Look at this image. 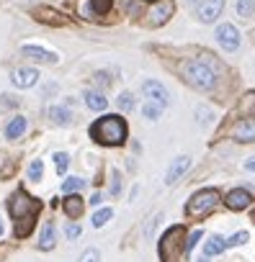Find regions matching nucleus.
Wrapping results in <instances>:
<instances>
[{
  "mask_svg": "<svg viewBox=\"0 0 255 262\" xmlns=\"http://www.w3.org/2000/svg\"><path fill=\"white\" fill-rule=\"evenodd\" d=\"M232 139L234 142H255V121H250V118H242V121H237L234 126H232Z\"/></svg>",
  "mask_w": 255,
  "mask_h": 262,
  "instance_id": "nucleus-8",
  "label": "nucleus"
},
{
  "mask_svg": "<svg viewBox=\"0 0 255 262\" xmlns=\"http://www.w3.org/2000/svg\"><path fill=\"white\" fill-rule=\"evenodd\" d=\"M142 113H145V118L158 121V118H160V113H163V105H160V103H155V100H147V103L142 105Z\"/></svg>",
  "mask_w": 255,
  "mask_h": 262,
  "instance_id": "nucleus-20",
  "label": "nucleus"
},
{
  "mask_svg": "<svg viewBox=\"0 0 255 262\" xmlns=\"http://www.w3.org/2000/svg\"><path fill=\"white\" fill-rule=\"evenodd\" d=\"M90 134H93V139L101 142V144L119 147V144H124V139H126V123H124V118H119V116H106V118H101V121L93 123Z\"/></svg>",
  "mask_w": 255,
  "mask_h": 262,
  "instance_id": "nucleus-2",
  "label": "nucleus"
},
{
  "mask_svg": "<svg viewBox=\"0 0 255 262\" xmlns=\"http://www.w3.org/2000/svg\"><path fill=\"white\" fill-rule=\"evenodd\" d=\"M196 262H209V259H206V257H204V259H196Z\"/></svg>",
  "mask_w": 255,
  "mask_h": 262,
  "instance_id": "nucleus-42",
  "label": "nucleus"
},
{
  "mask_svg": "<svg viewBox=\"0 0 255 262\" xmlns=\"http://www.w3.org/2000/svg\"><path fill=\"white\" fill-rule=\"evenodd\" d=\"M49 118H52L54 123H60V126H67L72 116H70L67 108H49Z\"/></svg>",
  "mask_w": 255,
  "mask_h": 262,
  "instance_id": "nucleus-21",
  "label": "nucleus"
},
{
  "mask_svg": "<svg viewBox=\"0 0 255 262\" xmlns=\"http://www.w3.org/2000/svg\"><path fill=\"white\" fill-rule=\"evenodd\" d=\"M83 198L80 195H72V193H67V198H65V203H62V208H65V213L70 216V219H80V213H83Z\"/></svg>",
  "mask_w": 255,
  "mask_h": 262,
  "instance_id": "nucleus-15",
  "label": "nucleus"
},
{
  "mask_svg": "<svg viewBox=\"0 0 255 262\" xmlns=\"http://www.w3.org/2000/svg\"><path fill=\"white\" fill-rule=\"evenodd\" d=\"M0 236H3V219H0Z\"/></svg>",
  "mask_w": 255,
  "mask_h": 262,
  "instance_id": "nucleus-41",
  "label": "nucleus"
},
{
  "mask_svg": "<svg viewBox=\"0 0 255 262\" xmlns=\"http://www.w3.org/2000/svg\"><path fill=\"white\" fill-rule=\"evenodd\" d=\"M188 3H191V6H193V3H199V0H188Z\"/></svg>",
  "mask_w": 255,
  "mask_h": 262,
  "instance_id": "nucleus-43",
  "label": "nucleus"
},
{
  "mask_svg": "<svg viewBox=\"0 0 255 262\" xmlns=\"http://www.w3.org/2000/svg\"><path fill=\"white\" fill-rule=\"evenodd\" d=\"M83 185H85V180H80V178H67V180L62 183V190H65V193H77V190H83Z\"/></svg>",
  "mask_w": 255,
  "mask_h": 262,
  "instance_id": "nucleus-24",
  "label": "nucleus"
},
{
  "mask_svg": "<svg viewBox=\"0 0 255 262\" xmlns=\"http://www.w3.org/2000/svg\"><path fill=\"white\" fill-rule=\"evenodd\" d=\"M116 103H119L121 111H132V108H134V95H132V93H121Z\"/></svg>",
  "mask_w": 255,
  "mask_h": 262,
  "instance_id": "nucleus-27",
  "label": "nucleus"
},
{
  "mask_svg": "<svg viewBox=\"0 0 255 262\" xmlns=\"http://www.w3.org/2000/svg\"><path fill=\"white\" fill-rule=\"evenodd\" d=\"M80 262H101V254H98V249H85L83 254H80Z\"/></svg>",
  "mask_w": 255,
  "mask_h": 262,
  "instance_id": "nucleus-31",
  "label": "nucleus"
},
{
  "mask_svg": "<svg viewBox=\"0 0 255 262\" xmlns=\"http://www.w3.org/2000/svg\"><path fill=\"white\" fill-rule=\"evenodd\" d=\"M142 93L150 98V100H155V103H160V105H168L170 103V93L158 82V80H147L145 85H142Z\"/></svg>",
  "mask_w": 255,
  "mask_h": 262,
  "instance_id": "nucleus-9",
  "label": "nucleus"
},
{
  "mask_svg": "<svg viewBox=\"0 0 255 262\" xmlns=\"http://www.w3.org/2000/svg\"><path fill=\"white\" fill-rule=\"evenodd\" d=\"M181 242H183V226L168 229L163 242H160V259L163 262H175L178 252H181Z\"/></svg>",
  "mask_w": 255,
  "mask_h": 262,
  "instance_id": "nucleus-5",
  "label": "nucleus"
},
{
  "mask_svg": "<svg viewBox=\"0 0 255 262\" xmlns=\"http://www.w3.org/2000/svg\"><path fill=\"white\" fill-rule=\"evenodd\" d=\"M90 6H93V11H95L98 16H103V13H108V8H111V0H90Z\"/></svg>",
  "mask_w": 255,
  "mask_h": 262,
  "instance_id": "nucleus-30",
  "label": "nucleus"
},
{
  "mask_svg": "<svg viewBox=\"0 0 255 262\" xmlns=\"http://www.w3.org/2000/svg\"><path fill=\"white\" fill-rule=\"evenodd\" d=\"M8 208H11V216L16 219V234L18 236H29L31 229H34L36 213H39V201H34L24 190H18V193L11 195Z\"/></svg>",
  "mask_w": 255,
  "mask_h": 262,
  "instance_id": "nucleus-1",
  "label": "nucleus"
},
{
  "mask_svg": "<svg viewBox=\"0 0 255 262\" xmlns=\"http://www.w3.org/2000/svg\"><path fill=\"white\" fill-rule=\"evenodd\" d=\"M42 172H44V165H42V160H34V162L29 165V180L39 183V180H42Z\"/></svg>",
  "mask_w": 255,
  "mask_h": 262,
  "instance_id": "nucleus-26",
  "label": "nucleus"
},
{
  "mask_svg": "<svg viewBox=\"0 0 255 262\" xmlns=\"http://www.w3.org/2000/svg\"><path fill=\"white\" fill-rule=\"evenodd\" d=\"M95 82H98V85H108L111 80H108V75H106V72H98V75H95Z\"/></svg>",
  "mask_w": 255,
  "mask_h": 262,
  "instance_id": "nucleus-38",
  "label": "nucleus"
},
{
  "mask_svg": "<svg viewBox=\"0 0 255 262\" xmlns=\"http://www.w3.org/2000/svg\"><path fill=\"white\" fill-rule=\"evenodd\" d=\"M26 131V118H21V116H16L8 126H6V137L8 139H18L21 134Z\"/></svg>",
  "mask_w": 255,
  "mask_h": 262,
  "instance_id": "nucleus-17",
  "label": "nucleus"
},
{
  "mask_svg": "<svg viewBox=\"0 0 255 262\" xmlns=\"http://www.w3.org/2000/svg\"><path fill=\"white\" fill-rule=\"evenodd\" d=\"M52 247H54V224H44L39 236V249H52Z\"/></svg>",
  "mask_w": 255,
  "mask_h": 262,
  "instance_id": "nucleus-19",
  "label": "nucleus"
},
{
  "mask_svg": "<svg viewBox=\"0 0 255 262\" xmlns=\"http://www.w3.org/2000/svg\"><path fill=\"white\" fill-rule=\"evenodd\" d=\"M119 190H121V175H119V172H113V175H111V193H113V195H119Z\"/></svg>",
  "mask_w": 255,
  "mask_h": 262,
  "instance_id": "nucleus-33",
  "label": "nucleus"
},
{
  "mask_svg": "<svg viewBox=\"0 0 255 262\" xmlns=\"http://www.w3.org/2000/svg\"><path fill=\"white\" fill-rule=\"evenodd\" d=\"M54 165H57V172L62 175V172L67 170V165H70V157H67L65 152H57V155H54Z\"/></svg>",
  "mask_w": 255,
  "mask_h": 262,
  "instance_id": "nucleus-28",
  "label": "nucleus"
},
{
  "mask_svg": "<svg viewBox=\"0 0 255 262\" xmlns=\"http://www.w3.org/2000/svg\"><path fill=\"white\" fill-rule=\"evenodd\" d=\"M196 16L201 24H214L219 16H222V8H224V0H199L196 3Z\"/></svg>",
  "mask_w": 255,
  "mask_h": 262,
  "instance_id": "nucleus-6",
  "label": "nucleus"
},
{
  "mask_svg": "<svg viewBox=\"0 0 255 262\" xmlns=\"http://www.w3.org/2000/svg\"><path fill=\"white\" fill-rule=\"evenodd\" d=\"M240 113H245V116H252L255 113V93H247L240 100Z\"/></svg>",
  "mask_w": 255,
  "mask_h": 262,
  "instance_id": "nucleus-22",
  "label": "nucleus"
},
{
  "mask_svg": "<svg viewBox=\"0 0 255 262\" xmlns=\"http://www.w3.org/2000/svg\"><path fill=\"white\" fill-rule=\"evenodd\" d=\"M101 201H103V195H101V193H95V195L90 198V206H101Z\"/></svg>",
  "mask_w": 255,
  "mask_h": 262,
  "instance_id": "nucleus-39",
  "label": "nucleus"
},
{
  "mask_svg": "<svg viewBox=\"0 0 255 262\" xmlns=\"http://www.w3.org/2000/svg\"><path fill=\"white\" fill-rule=\"evenodd\" d=\"M237 13L242 18H250L255 13V0H237Z\"/></svg>",
  "mask_w": 255,
  "mask_h": 262,
  "instance_id": "nucleus-23",
  "label": "nucleus"
},
{
  "mask_svg": "<svg viewBox=\"0 0 255 262\" xmlns=\"http://www.w3.org/2000/svg\"><path fill=\"white\" fill-rule=\"evenodd\" d=\"M186 72V80L196 88V90H211L217 85V72L204 62V59H196V62H188L183 67Z\"/></svg>",
  "mask_w": 255,
  "mask_h": 262,
  "instance_id": "nucleus-3",
  "label": "nucleus"
},
{
  "mask_svg": "<svg viewBox=\"0 0 255 262\" xmlns=\"http://www.w3.org/2000/svg\"><path fill=\"white\" fill-rule=\"evenodd\" d=\"M188 167H191V160H188V157H178V160L168 167V172H165V183H168V185H173V183H175V180L188 170Z\"/></svg>",
  "mask_w": 255,
  "mask_h": 262,
  "instance_id": "nucleus-14",
  "label": "nucleus"
},
{
  "mask_svg": "<svg viewBox=\"0 0 255 262\" xmlns=\"http://www.w3.org/2000/svg\"><path fill=\"white\" fill-rule=\"evenodd\" d=\"M217 41H219L222 49L234 52V49L240 47V31H237L232 24H222V26L217 29Z\"/></svg>",
  "mask_w": 255,
  "mask_h": 262,
  "instance_id": "nucleus-7",
  "label": "nucleus"
},
{
  "mask_svg": "<svg viewBox=\"0 0 255 262\" xmlns=\"http://www.w3.org/2000/svg\"><path fill=\"white\" fill-rule=\"evenodd\" d=\"M217 203H219V195H217V190H199L191 201H188V206H186V213L188 216H193V219H201V216H206V213H211L214 208H217Z\"/></svg>",
  "mask_w": 255,
  "mask_h": 262,
  "instance_id": "nucleus-4",
  "label": "nucleus"
},
{
  "mask_svg": "<svg viewBox=\"0 0 255 262\" xmlns=\"http://www.w3.org/2000/svg\"><path fill=\"white\" fill-rule=\"evenodd\" d=\"M111 216H113V211H111V208H101V211H98V213L93 216V226H95V229H101V226H106Z\"/></svg>",
  "mask_w": 255,
  "mask_h": 262,
  "instance_id": "nucleus-25",
  "label": "nucleus"
},
{
  "mask_svg": "<svg viewBox=\"0 0 255 262\" xmlns=\"http://www.w3.org/2000/svg\"><path fill=\"white\" fill-rule=\"evenodd\" d=\"M11 80H13L16 88H31V85H36L39 72L31 70V67H18V70H13V77Z\"/></svg>",
  "mask_w": 255,
  "mask_h": 262,
  "instance_id": "nucleus-12",
  "label": "nucleus"
},
{
  "mask_svg": "<svg viewBox=\"0 0 255 262\" xmlns=\"http://www.w3.org/2000/svg\"><path fill=\"white\" fill-rule=\"evenodd\" d=\"M201 236H204V231H201V229H196V231L188 236V242H186V252H193V247L199 244V239H201Z\"/></svg>",
  "mask_w": 255,
  "mask_h": 262,
  "instance_id": "nucleus-32",
  "label": "nucleus"
},
{
  "mask_svg": "<svg viewBox=\"0 0 255 262\" xmlns=\"http://www.w3.org/2000/svg\"><path fill=\"white\" fill-rule=\"evenodd\" d=\"M21 54L29 57V59H34V62H44V64H54V62H57V54H54V52H47V49H42V47H36V44H26V47L21 49Z\"/></svg>",
  "mask_w": 255,
  "mask_h": 262,
  "instance_id": "nucleus-11",
  "label": "nucleus"
},
{
  "mask_svg": "<svg viewBox=\"0 0 255 262\" xmlns=\"http://www.w3.org/2000/svg\"><path fill=\"white\" fill-rule=\"evenodd\" d=\"M250 236H247V231H237V234H232L229 239H227V247H240V244H245Z\"/></svg>",
  "mask_w": 255,
  "mask_h": 262,
  "instance_id": "nucleus-29",
  "label": "nucleus"
},
{
  "mask_svg": "<svg viewBox=\"0 0 255 262\" xmlns=\"http://www.w3.org/2000/svg\"><path fill=\"white\" fill-rule=\"evenodd\" d=\"M65 234H67V239H77L80 236V226L77 224H67L65 226Z\"/></svg>",
  "mask_w": 255,
  "mask_h": 262,
  "instance_id": "nucleus-34",
  "label": "nucleus"
},
{
  "mask_svg": "<svg viewBox=\"0 0 255 262\" xmlns=\"http://www.w3.org/2000/svg\"><path fill=\"white\" fill-rule=\"evenodd\" d=\"M250 201H252V195H250L247 190H242V188L227 193V206H229L232 211H245V208L250 206Z\"/></svg>",
  "mask_w": 255,
  "mask_h": 262,
  "instance_id": "nucleus-13",
  "label": "nucleus"
},
{
  "mask_svg": "<svg viewBox=\"0 0 255 262\" xmlns=\"http://www.w3.org/2000/svg\"><path fill=\"white\" fill-rule=\"evenodd\" d=\"M224 247H227V242H224L219 234H211V236H209V242L204 244V252H206V257H211V254H219Z\"/></svg>",
  "mask_w": 255,
  "mask_h": 262,
  "instance_id": "nucleus-18",
  "label": "nucleus"
},
{
  "mask_svg": "<svg viewBox=\"0 0 255 262\" xmlns=\"http://www.w3.org/2000/svg\"><path fill=\"white\" fill-rule=\"evenodd\" d=\"M158 221H160V213H158L155 219H150V221H147V226H145V236H152V231L158 229Z\"/></svg>",
  "mask_w": 255,
  "mask_h": 262,
  "instance_id": "nucleus-36",
  "label": "nucleus"
},
{
  "mask_svg": "<svg viewBox=\"0 0 255 262\" xmlns=\"http://www.w3.org/2000/svg\"><path fill=\"white\" fill-rule=\"evenodd\" d=\"M85 105H88L90 111H106L108 100L103 98V93H98V90H88V93H85Z\"/></svg>",
  "mask_w": 255,
  "mask_h": 262,
  "instance_id": "nucleus-16",
  "label": "nucleus"
},
{
  "mask_svg": "<svg viewBox=\"0 0 255 262\" xmlns=\"http://www.w3.org/2000/svg\"><path fill=\"white\" fill-rule=\"evenodd\" d=\"M173 11H175L173 0H163V3H158V6L150 11V24H152V26H163V24L173 16Z\"/></svg>",
  "mask_w": 255,
  "mask_h": 262,
  "instance_id": "nucleus-10",
  "label": "nucleus"
},
{
  "mask_svg": "<svg viewBox=\"0 0 255 262\" xmlns=\"http://www.w3.org/2000/svg\"><path fill=\"white\" fill-rule=\"evenodd\" d=\"M13 105H18V100H16L13 95H3V100H0V108H13Z\"/></svg>",
  "mask_w": 255,
  "mask_h": 262,
  "instance_id": "nucleus-37",
  "label": "nucleus"
},
{
  "mask_svg": "<svg viewBox=\"0 0 255 262\" xmlns=\"http://www.w3.org/2000/svg\"><path fill=\"white\" fill-rule=\"evenodd\" d=\"M196 116H199L201 123H209V121H211V111H209V108H196Z\"/></svg>",
  "mask_w": 255,
  "mask_h": 262,
  "instance_id": "nucleus-35",
  "label": "nucleus"
},
{
  "mask_svg": "<svg viewBox=\"0 0 255 262\" xmlns=\"http://www.w3.org/2000/svg\"><path fill=\"white\" fill-rule=\"evenodd\" d=\"M245 170H250V172H255V157H252V160H247V162H245Z\"/></svg>",
  "mask_w": 255,
  "mask_h": 262,
  "instance_id": "nucleus-40",
  "label": "nucleus"
}]
</instances>
